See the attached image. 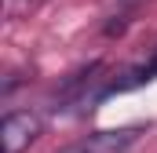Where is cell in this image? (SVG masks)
<instances>
[{
    "mask_svg": "<svg viewBox=\"0 0 157 153\" xmlns=\"http://www.w3.org/2000/svg\"><path fill=\"white\" fill-rule=\"evenodd\" d=\"M44 131V120L33 110H15L0 120V142H4V153H26Z\"/></svg>",
    "mask_w": 157,
    "mask_h": 153,
    "instance_id": "2",
    "label": "cell"
},
{
    "mask_svg": "<svg viewBox=\"0 0 157 153\" xmlns=\"http://www.w3.org/2000/svg\"><path fill=\"white\" fill-rule=\"evenodd\" d=\"M146 0H102V15H106V33L113 37L121 33L128 22H132V15L143 7Z\"/></svg>",
    "mask_w": 157,
    "mask_h": 153,
    "instance_id": "4",
    "label": "cell"
},
{
    "mask_svg": "<svg viewBox=\"0 0 157 153\" xmlns=\"http://www.w3.org/2000/svg\"><path fill=\"white\" fill-rule=\"evenodd\" d=\"M146 80H157V47L139 62V66H132V69L117 73L113 80H106V84H102V99H106V95H117V91H132V88H139V84H146Z\"/></svg>",
    "mask_w": 157,
    "mask_h": 153,
    "instance_id": "3",
    "label": "cell"
},
{
    "mask_svg": "<svg viewBox=\"0 0 157 153\" xmlns=\"http://www.w3.org/2000/svg\"><path fill=\"white\" fill-rule=\"evenodd\" d=\"M146 135L143 124H128V128H102V131H91L77 142L62 146L59 153H128L139 139Z\"/></svg>",
    "mask_w": 157,
    "mask_h": 153,
    "instance_id": "1",
    "label": "cell"
}]
</instances>
